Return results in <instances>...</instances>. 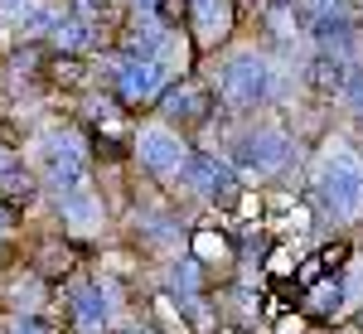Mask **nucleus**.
I'll list each match as a JSON object with an SVG mask.
<instances>
[{"mask_svg": "<svg viewBox=\"0 0 363 334\" xmlns=\"http://www.w3.org/2000/svg\"><path fill=\"white\" fill-rule=\"evenodd\" d=\"M20 257H25V267H34V272L49 281V286H58V281H68L73 272H83V267H87V247L68 243L58 228L34 233V238H29V247L20 252Z\"/></svg>", "mask_w": 363, "mask_h": 334, "instance_id": "nucleus-12", "label": "nucleus"}, {"mask_svg": "<svg viewBox=\"0 0 363 334\" xmlns=\"http://www.w3.org/2000/svg\"><path fill=\"white\" fill-rule=\"evenodd\" d=\"M25 160L39 174L44 194H63L97 179V160H92V136L63 111V116H44L34 121L25 136Z\"/></svg>", "mask_w": 363, "mask_h": 334, "instance_id": "nucleus-3", "label": "nucleus"}, {"mask_svg": "<svg viewBox=\"0 0 363 334\" xmlns=\"http://www.w3.org/2000/svg\"><path fill=\"white\" fill-rule=\"evenodd\" d=\"M0 199H15V204H25V208H34V204L44 199L39 174H34V165L25 160L20 145H0Z\"/></svg>", "mask_w": 363, "mask_h": 334, "instance_id": "nucleus-14", "label": "nucleus"}, {"mask_svg": "<svg viewBox=\"0 0 363 334\" xmlns=\"http://www.w3.org/2000/svg\"><path fill=\"white\" fill-rule=\"evenodd\" d=\"M49 213H54V228L78 243V247H97L116 233V199L107 194V184H78V189H63V194H44Z\"/></svg>", "mask_w": 363, "mask_h": 334, "instance_id": "nucleus-7", "label": "nucleus"}, {"mask_svg": "<svg viewBox=\"0 0 363 334\" xmlns=\"http://www.w3.org/2000/svg\"><path fill=\"white\" fill-rule=\"evenodd\" d=\"M54 291V320L63 325V334H112L121 320L136 315V291L126 281L97 272L92 262L68 281H58Z\"/></svg>", "mask_w": 363, "mask_h": 334, "instance_id": "nucleus-4", "label": "nucleus"}, {"mask_svg": "<svg viewBox=\"0 0 363 334\" xmlns=\"http://www.w3.org/2000/svg\"><path fill=\"white\" fill-rule=\"evenodd\" d=\"M218 334H252V330H218Z\"/></svg>", "mask_w": 363, "mask_h": 334, "instance_id": "nucleus-19", "label": "nucleus"}, {"mask_svg": "<svg viewBox=\"0 0 363 334\" xmlns=\"http://www.w3.org/2000/svg\"><path fill=\"white\" fill-rule=\"evenodd\" d=\"M39 5H44V0H0V29H5V44H10V39L39 15Z\"/></svg>", "mask_w": 363, "mask_h": 334, "instance_id": "nucleus-15", "label": "nucleus"}, {"mask_svg": "<svg viewBox=\"0 0 363 334\" xmlns=\"http://www.w3.org/2000/svg\"><path fill=\"white\" fill-rule=\"evenodd\" d=\"M58 291L25 262H10L0 277V310L5 315H54Z\"/></svg>", "mask_w": 363, "mask_h": 334, "instance_id": "nucleus-13", "label": "nucleus"}, {"mask_svg": "<svg viewBox=\"0 0 363 334\" xmlns=\"http://www.w3.org/2000/svg\"><path fill=\"white\" fill-rule=\"evenodd\" d=\"M306 199L320 223H339V233L363 228V145H325L306 169Z\"/></svg>", "mask_w": 363, "mask_h": 334, "instance_id": "nucleus-5", "label": "nucleus"}, {"mask_svg": "<svg viewBox=\"0 0 363 334\" xmlns=\"http://www.w3.org/2000/svg\"><path fill=\"white\" fill-rule=\"evenodd\" d=\"M0 334H63L54 315H5Z\"/></svg>", "mask_w": 363, "mask_h": 334, "instance_id": "nucleus-16", "label": "nucleus"}, {"mask_svg": "<svg viewBox=\"0 0 363 334\" xmlns=\"http://www.w3.org/2000/svg\"><path fill=\"white\" fill-rule=\"evenodd\" d=\"M189 257H199L218 281H228L238 272V228L233 223H218V213H194L189 218V243H184Z\"/></svg>", "mask_w": 363, "mask_h": 334, "instance_id": "nucleus-11", "label": "nucleus"}, {"mask_svg": "<svg viewBox=\"0 0 363 334\" xmlns=\"http://www.w3.org/2000/svg\"><path fill=\"white\" fill-rule=\"evenodd\" d=\"M213 83L218 111L223 116H257V111H286L296 102L291 83H301L296 68H286L272 44H228L223 54H213V73H203Z\"/></svg>", "mask_w": 363, "mask_h": 334, "instance_id": "nucleus-2", "label": "nucleus"}, {"mask_svg": "<svg viewBox=\"0 0 363 334\" xmlns=\"http://www.w3.org/2000/svg\"><path fill=\"white\" fill-rule=\"evenodd\" d=\"M174 20L184 25L199 63H208L213 54H223L228 44L238 39L242 5H238V0H179V15H174Z\"/></svg>", "mask_w": 363, "mask_h": 334, "instance_id": "nucleus-10", "label": "nucleus"}, {"mask_svg": "<svg viewBox=\"0 0 363 334\" xmlns=\"http://www.w3.org/2000/svg\"><path fill=\"white\" fill-rule=\"evenodd\" d=\"M0 54H5V29H0Z\"/></svg>", "mask_w": 363, "mask_h": 334, "instance_id": "nucleus-20", "label": "nucleus"}, {"mask_svg": "<svg viewBox=\"0 0 363 334\" xmlns=\"http://www.w3.org/2000/svg\"><path fill=\"white\" fill-rule=\"evenodd\" d=\"M359 140H363V136H359Z\"/></svg>", "mask_w": 363, "mask_h": 334, "instance_id": "nucleus-21", "label": "nucleus"}, {"mask_svg": "<svg viewBox=\"0 0 363 334\" xmlns=\"http://www.w3.org/2000/svg\"><path fill=\"white\" fill-rule=\"evenodd\" d=\"M218 155H223L233 174L252 184V189H267V184H296L291 174L306 160V140L296 136V126L281 116V111H257V116H218ZM306 189V184H296Z\"/></svg>", "mask_w": 363, "mask_h": 334, "instance_id": "nucleus-1", "label": "nucleus"}, {"mask_svg": "<svg viewBox=\"0 0 363 334\" xmlns=\"http://www.w3.org/2000/svg\"><path fill=\"white\" fill-rule=\"evenodd\" d=\"M194 155V136H184L179 126L160 121L155 111H140L136 126H131V140H126V160H131V174L160 184V189H174L179 169L189 165Z\"/></svg>", "mask_w": 363, "mask_h": 334, "instance_id": "nucleus-6", "label": "nucleus"}, {"mask_svg": "<svg viewBox=\"0 0 363 334\" xmlns=\"http://www.w3.org/2000/svg\"><path fill=\"white\" fill-rule=\"evenodd\" d=\"M150 111H155L160 121H169V126H179L184 136H194V140L223 116V111H218V97H213V83H208L199 68H194V73H184V78H169L165 92L155 97V107H150Z\"/></svg>", "mask_w": 363, "mask_h": 334, "instance_id": "nucleus-9", "label": "nucleus"}, {"mask_svg": "<svg viewBox=\"0 0 363 334\" xmlns=\"http://www.w3.org/2000/svg\"><path fill=\"white\" fill-rule=\"evenodd\" d=\"M25 204H15V199H0V233H5V238H25Z\"/></svg>", "mask_w": 363, "mask_h": 334, "instance_id": "nucleus-17", "label": "nucleus"}, {"mask_svg": "<svg viewBox=\"0 0 363 334\" xmlns=\"http://www.w3.org/2000/svg\"><path fill=\"white\" fill-rule=\"evenodd\" d=\"M126 5H131V10H160V15H165V0H126Z\"/></svg>", "mask_w": 363, "mask_h": 334, "instance_id": "nucleus-18", "label": "nucleus"}, {"mask_svg": "<svg viewBox=\"0 0 363 334\" xmlns=\"http://www.w3.org/2000/svg\"><path fill=\"white\" fill-rule=\"evenodd\" d=\"M169 194L179 199L184 208H194V213H228L233 208V199L242 194V179L233 174L218 150H203L194 145V155H189V165L179 169V179H174V189Z\"/></svg>", "mask_w": 363, "mask_h": 334, "instance_id": "nucleus-8", "label": "nucleus"}]
</instances>
